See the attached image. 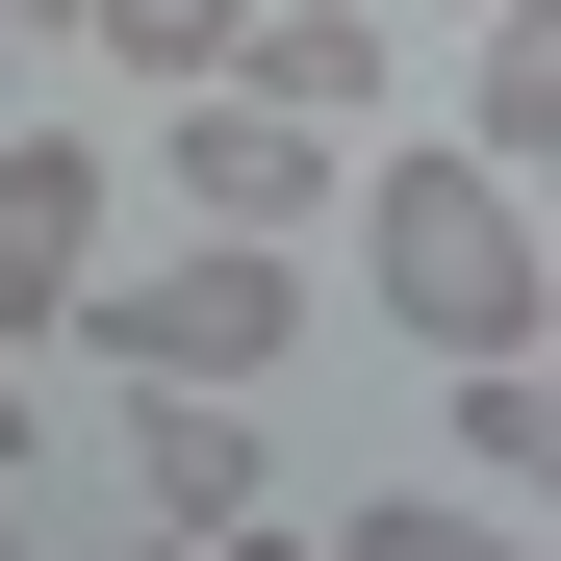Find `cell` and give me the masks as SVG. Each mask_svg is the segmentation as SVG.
Returning <instances> with one entry per match:
<instances>
[{
  "label": "cell",
  "instance_id": "cell-1",
  "mask_svg": "<svg viewBox=\"0 0 561 561\" xmlns=\"http://www.w3.org/2000/svg\"><path fill=\"white\" fill-rule=\"evenodd\" d=\"M357 307H383L434 383H459V357H536V332H561V205H536L485 128L357 153Z\"/></svg>",
  "mask_w": 561,
  "mask_h": 561
},
{
  "label": "cell",
  "instance_id": "cell-2",
  "mask_svg": "<svg viewBox=\"0 0 561 561\" xmlns=\"http://www.w3.org/2000/svg\"><path fill=\"white\" fill-rule=\"evenodd\" d=\"M103 383H280L307 357V230H153L103 307H77Z\"/></svg>",
  "mask_w": 561,
  "mask_h": 561
},
{
  "label": "cell",
  "instance_id": "cell-3",
  "mask_svg": "<svg viewBox=\"0 0 561 561\" xmlns=\"http://www.w3.org/2000/svg\"><path fill=\"white\" fill-rule=\"evenodd\" d=\"M153 205L179 230H332L357 205V128H307L280 77H153Z\"/></svg>",
  "mask_w": 561,
  "mask_h": 561
},
{
  "label": "cell",
  "instance_id": "cell-4",
  "mask_svg": "<svg viewBox=\"0 0 561 561\" xmlns=\"http://www.w3.org/2000/svg\"><path fill=\"white\" fill-rule=\"evenodd\" d=\"M103 280H128V255H103V153H51V128H0V332L51 357L77 307H103Z\"/></svg>",
  "mask_w": 561,
  "mask_h": 561
},
{
  "label": "cell",
  "instance_id": "cell-5",
  "mask_svg": "<svg viewBox=\"0 0 561 561\" xmlns=\"http://www.w3.org/2000/svg\"><path fill=\"white\" fill-rule=\"evenodd\" d=\"M128 485H153V536H230L255 511V409L230 383H128Z\"/></svg>",
  "mask_w": 561,
  "mask_h": 561
},
{
  "label": "cell",
  "instance_id": "cell-6",
  "mask_svg": "<svg viewBox=\"0 0 561 561\" xmlns=\"http://www.w3.org/2000/svg\"><path fill=\"white\" fill-rule=\"evenodd\" d=\"M230 77H280L307 128H383V0H255V51Z\"/></svg>",
  "mask_w": 561,
  "mask_h": 561
},
{
  "label": "cell",
  "instance_id": "cell-7",
  "mask_svg": "<svg viewBox=\"0 0 561 561\" xmlns=\"http://www.w3.org/2000/svg\"><path fill=\"white\" fill-rule=\"evenodd\" d=\"M459 485L561 511V332H536V357H459Z\"/></svg>",
  "mask_w": 561,
  "mask_h": 561
},
{
  "label": "cell",
  "instance_id": "cell-8",
  "mask_svg": "<svg viewBox=\"0 0 561 561\" xmlns=\"http://www.w3.org/2000/svg\"><path fill=\"white\" fill-rule=\"evenodd\" d=\"M459 128L511 179H561V0H485V77H459Z\"/></svg>",
  "mask_w": 561,
  "mask_h": 561
},
{
  "label": "cell",
  "instance_id": "cell-9",
  "mask_svg": "<svg viewBox=\"0 0 561 561\" xmlns=\"http://www.w3.org/2000/svg\"><path fill=\"white\" fill-rule=\"evenodd\" d=\"M332 561H561V536H536L511 485H383V511H357Z\"/></svg>",
  "mask_w": 561,
  "mask_h": 561
},
{
  "label": "cell",
  "instance_id": "cell-10",
  "mask_svg": "<svg viewBox=\"0 0 561 561\" xmlns=\"http://www.w3.org/2000/svg\"><path fill=\"white\" fill-rule=\"evenodd\" d=\"M103 51H128V77H230V51H255V0H103Z\"/></svg>",
  "mask_w": 561,
  "mask_h": 561
},
{
  "label": "cell",
  "instance_id": "cell-11",
  "mask_svg": "<svg viewBox=\"0 0 561 561\" xmlns=\"http://www.w3.org/2000/svg\"><path fill=\"white\" fill-rule=\"evenodd\" d=\"M153 561H307V536H280V511H230V536H153Z\"/></svg>",
  "mask_w": 561,
  "mask_h": 561
},
{
  "label": "cell",
  "instance_id": "cell-12",
  "mask_svg": "<svg viewBox=\"0 0 561 561\" xmlns=\"http://www.w3.org/2000/svg\"><path fill=\"white\" fill-rule=\"evenodd\" d=\"M0 459H26V332H0Z\"/></svg>",
  "mask_w": 561,
  "mask_h": 561
},
{
  "label": "cell",
  "instance_id": "cell-13",
  "mask_svg": "<svg viewBox=\"0 0 561 561\" xmlns=\"http://www.w3.org/2000/svg\"><path fill=\"white\" fill-rule=\"evenodd\" d=\"M0 26H103V0H0Z\"/></svg>",
  "mask_w": 561,
  "mask_h": 561
},
{
  "label": "cell",
  "instance_id": "cell-14",
  "mask_svg": "<svg viewBox=\"0 0 561 561\" xmlns=\"http://www.w3.org/2000/svg\"><path fill=\"white\" fill-rule=\"evenodd\" d=\"M0 561H26V485H0Z\"/></svg>",
  "mask_w": 561,
  "mask_h": 561
},
{
  "label": "cell",
  "instance_id": "cell-15",
  "mask_svg": "<svg viewBox=\"0 0 561 561\" xmlns=\"http://www.w3.org/2000/svg\"><path fill=\"white\" fill-rule=\"evenodd\" d=\"M383 26H434V0H383Z\"/></svg>",
  "mask_w": 561,
  "mask_h": 561
}]
</instances>
